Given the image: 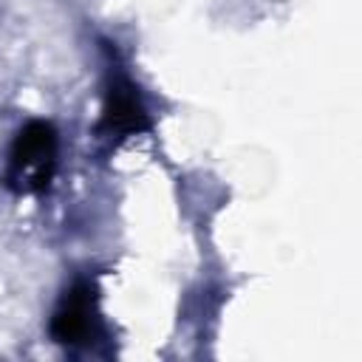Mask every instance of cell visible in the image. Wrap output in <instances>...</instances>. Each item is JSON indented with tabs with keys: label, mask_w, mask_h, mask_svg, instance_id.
Here are the masks:
<instances>
[{
	"label": "cell",
	"mask_w": 362,
	"mask_h": 362,
	"mask_svg": "<svg viewBox=\"0 0 362 362\" xmlns=\"http://www.w3.org/2000/svg\"><path fill=\"white\" fill-rule=\"evenodd\" d=\"M57 156H59V139L51 122L34 119L23 124L8 147L3 184L17 195H37L48 189L57 173Z\"/></svg>",
	"instance_id": "obj_1"
},
{
	"label": "cell",
	"mask_w": 362,
	"mask_h": 362,
	"mask_svg": "<svg viewBox=\"0 0 362 362\" xmlns=\"http://www.w3.org/2000/svg\"><path fill=\"white\" fill-rule=\"evenodd\" d=\"M54 342L59 345H88L99 337V311H96V288L88 280L74 283L48 325Z\"/></svg>",
	"instance_id": "obj_2"
},
{
	"label": "cell",
	"mask_w": 362,
	"mask_h": 362,
	"mask_svg": "<svg viewBox=\"0 0 362 362\" xmlns=\"http://www.w3.org/2000/svg\"><path fill=\"white\" fill-rule=\"evenodd\" d=\"M150 127L147 110L133 88V82L124 74H113L107 76V88H105V107H102V130L110 136H130V133H141Z\"/></svg>",
	"instance_id": "obj_3"
}]
</instances>
